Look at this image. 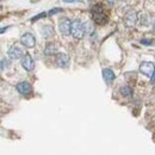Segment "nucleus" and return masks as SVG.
I'll return each mask as SVG.
<instances>
[{
    "label": "nucleus",
    "instance_id": "nucleus-1",
    "mask_svg": "<svg viewBox=\"0 0 155 155\" xmlns=\"http://www.w3.org/2000/svg\"><path fill=\"white\" fill-rule=\"evenodd\" d=\"M71 35L77 39H82L84 36L86 35V26L80 21L79 19L72 21V30Z\"/></svg>",
    "mask_w": 155,
    "mask_h": 155
},
{
    "label": "nucleus",
    "instance_id": "nucleus-2",
    "mask_svg": "<svg viewBox=\"0 0 155 155\" xmlns=\"http://www.w3.org/2000/svg\"><path fill=\"white\" fill-rule=\"evenodd\" d=\"M92 13H93V20L98 25H105L107 23V17L103 13V8L100 5H96L92 8Z\"/></svg>",
    "mask_w": 155,
    "mask_h": 155
},
{
    "label": "nucleus",
    "instance_id": "nucleus-3",
    "mask_svg": "<svg viewBox=\"0 0 155 155\" xmlns=\"http://www.w3.org/2000/svg\"><path fill=\"white\" fill-rule=\"evenodd\" d=\"M20 43L25 47V48H34L36 45V38L30 32H25L21 35L20 37Z\"/></svg>",
    "mask_w": 155,
    "mask_h": 155
},
{
    "label": "nucleus",
    "instance_id": "nucleus-4",
    "mask_svg": "<svg viewBox=\"0 0 155 155\" xmlns=\"http://www.w3.org/2000/svg\"><path fill=\"white\" fill-rule=\"evenodd\" d=\"M58 29L61 31L62 35L68 36L71 35V30H72V21L68 18H61L58 21Z\"/></svg>",
    "mask_w": 155,
    "mask_h": 155
},
{
    "label": "nucleus",
    "instance_id": "nucleus-5",
    "mask_svg": "<svg viewBox=\"0 0 155 155\" xmlns=\"http://www.w3.org/2000/svg\"><path fill=\"white\" fill-rule=\"evenodd\" d=\"M140 72H141L143 75L150 78L153 75V73L155 72L154 63H153V62H147V61L142 62V63L140 64Z\"/></svg>",
    "mask_w": 155,
    "mask_h": 155
},
{
    "label": "nucleus",
    "instance_id": "nucleus-6",
    "mask_svg": "<svg viewBox=\"0 0 155 155\" xmlns=\"http://www.w3.org/2000/svg\"><path fill=\"white\" fill-rule=\"evenodd\" d=\"M7 54H8V58H11V60H19V58H21L25 55L23 49L20 47H18V45H11L8 48Z\"/></svg>",
    "mask_w": 155,
    "mask_h": 155
},
{
    "label": "nucleus",
    "instance_id": "nucleus-7",
    "mask_svg": "<svg viewBox=\"0 0 155 155\" xmlns=\"http://www.w3.org/2000/svg\"><path fill=\"white\" fill-rule=\"evenodd\" d=\"M123 20H124V24L128 28H133V26H135L136 21H137V13L135 11H130L124 16Z\"/></svg>",
    "mask_w": 155,
    "mask_h": 155
},
{
    "label": "nucleus",
    "instance_id": "nucleus-8",
    "mask_svg": "<svg viewBox=\"0 0 155 155\" xmlns=\"http://www.w3.org/2000/svg\"><path fill=\"white\" fill-rule=\"evenodd\" d=\"M56 63L61 68H67L69 66V56L66 53H58L56 54Z\"/></svg>",
    "mask_w": 155,
    "mask_h": 155
},
{
    "label": "nucleus",
    "instance_id": "nucleus-9",
    "mask_svg": "<svg viewBox=\"0 0 155 155\" xmlns=\"http://www.w3.org/2000/svg\"><path fill=\"white\" fill-rule=\"evenodd\" d=\"M21 67L25 69V71H32L34 67H35V62H34V58H31L29 54L24 55L21 58Z\"/></svg>",
    "mask_w": 155,
    "mask_h": 155
},
{
    "label": "nucleus",
    "instance_id": "nucleus-10",
    "mask_svg": "<svg viewBox=\"0 0 155 155\" xmlns=\"http://www.w3.org/2000/svg\"><path fill=\"white\" fill-rule=\"evenodd\" d=\"M16 88H17V91L19 92L20 94H24V96H28V94H30L32 92L31 85L29 82H26V81H21L19 84H17Z\"/></svg>",
    "mask_w": 155,
    "mask_h": 155
},
{
    "label": "nucleus",
    "instance_id": "nucleus-11",
    "mask_svg": "<svg viewBox=\"0 0 155 155\" xmlns=\"http://www.w3.org/2000/svg\"><path fill=\"white\" fill-rule=\"evenodd\" d=\"M115 78H116V75H115V73H114L112 69H110V68L103 69V79L105 80L106 84H111L115 80Z\"/></svg>",
    "mask_w": 155,
    "mask_h": 155
},
{
    "label": "nucleus",
    "instance_id": "nucleus-12",
    "mask_svg": "<svg viewBox=\"0 0 155 155\" xmlns=\"http://www.w3.org/2000/svg\"><path fill=\"white\" fill-rule=\"evenodd\" d=\"M58 53V48L55 43H48L45 45V48H44V54L48 55V56L49 55H55Z\"/></svg>",
    "mask_w": 155,
    "mask_h": 155
},
{
    "label": "nucleus",
    "instance_id": "nucleus-13",
    "mask_svg": "<svg viewBox=\"0 0 155 155\" xmlns=\"http://www.w3.org/2000/svg\"><path fill=\"white\" fill-rule=\"evenodd\" d=\"M54 35V29L50 26V25H45L43 28V37L44 38H49Z\"/></svg>",
    "mask_w": 155,
    "mask_h": 155
},
{
    "label": "nucleus",
    "instance_id": "nucleus-14",
    "mask_svg": "<svg viewBox=\"0 0 155 155\" xmlns=\"http://www.w3.org/2000/svg\"><path fill=\"white\" fill-rule=\"evenodd\" d=\"M120 94L124 96V97H130L133 94V90L129 87V86H123L120 88Z\"/></svg>",
    "mask_w": 155,
    "mask_h": 155
},
{
    "label": "nucleus",
    "instance_id": "nucleus-15",
    "mask_svg": "<svg viewBox=\"0 0 155 155\" xmlns=\"http://www.w3.org/2000/svg\"><path fill=\"white\" fill-rule=\"evenodd\" d=\"M8 66H10V60L2 58V60H1V71H5V67L7 68Z\"/></svg>",
    "mask_w": 155,
    "mask_h": 155
},
{
    "label": "nucleus",
    "instance_id": "nucleus-16",
    "mask_svg": "<svg viewBox=\"0 0 155 155\" xmlns=\"http://www.w3.org/2000/svg\"><path fill=\"white\" fill-rule=\"evenodd\" d=\"M47 15H48V13H45V12H42V13H39V15H37L36 17L31 18V21H36V20L41 19V18H44V17H47Z\"/></svg>",
    "mask_w": 155,
    "mask_h": 155
},
{
    "label": "nucleus",
    "instance_id": "nucleus-17",
    "mask_svg": "<svg viewBox=\"0 0 155 155\" xmlns=\"http://www.w3.org/2000/svg\"><path fill=\"white\" fill-rule=\"evenodd\" d=\"M60 12H62V8H53V10H50V11L48 12V15H49V16H54V15L60 13Z\"/></svg>",
    "mask_w": 155,
    "mask_h": 155
},
{
    "label": "nucleus",
    "instance_id": "nucleus-18",
    "mask_svg": "<svg viewBox=\"0 0 155 155\" xmlns=\"http://www.w3.org/2000/svg\"><path fill=\"white\" fill-rule=\"evenodd\" d=\"M141 43H142V44H144V45H149V44H150V43H152V41H150V39H141Z\"/></svg>",
    "mask_w": 155,
    "mask_h": 155
},
{
    "label": "nucleus",
    "instance_id": "nucleus-19",
    "mask_svg": "<svg viewBox=\"0 0 155 155\" xmlns=\"http://www.w3.org/2000/svg\"><path fill=\"white\" fill-rule=\"evenodd\" d=\"M150 82H152V85H155V72L153 73V75L150 77Z\"/></svg>",
    "mask_w": 155,
    "mask_h": 155
},
{
    "label": "nucleus",
    "instance_id": "nucleus-20",
    "mask_svg": "<svg viewBox=\"0 0 155 155\" xmlns=\"http://www.w3.org/2000/svg\"><path fill=\"white\" fill-rule=\"evenodd\" d=\"M63 2H80V0H63Z\"/></svg>",
    "mask_w": 155,
    "mask_h": 155
},
{
    "label": "nucleus",
    "instance_id": "nucleus-21",
    "mask_svg": "<svg viewBox=\"0 0 155 155\" xmlns=\"http://www.w3.org/2000/svg\"><path fill=\"white\" fill-rule=\"evenodd\" d=\"M153 30L155 31V21H154V24H153Z\"/></svg>",
    "mask_w": 155,
    "mask_h": 155
},
{
    "label": "nucleus",
    "instance_id": "nucleus-22",
    "mask_svg": "<svg viewBox=\"0 0 155 155\" xmlns=\"http://www.w3.org/2000/svg\"><path fill=\"white\" fill-rule=\"evenodd\" d=\"M90 1H91V0H90Z\"/></svg>",
    "mask_w": 155,
    "mask_h": 155
}]
</instances>
